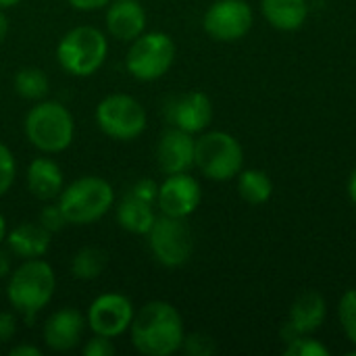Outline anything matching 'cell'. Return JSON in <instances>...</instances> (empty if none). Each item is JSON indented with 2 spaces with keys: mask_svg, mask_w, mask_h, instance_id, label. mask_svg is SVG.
Here are the masks:
<instances>
[{
  "mask_svg": "<svg viewBox=\"0 0 356 356\" xmlns=\"http://www.w3.org/2000/svg\"><path fill=\"white\" fill-rule=\"evenodd\" d=\"M134 305L127 296L119 292H106L92 300L86 321L90 330L104 338H119L125 332H129V325L134 321Z\"/></svg>",
  "mask_w": 356,
  "mask_h": 356,
  "instance_id": "11",
  "label": "cell"
},
{
  "mask_svg": "<svg viewBox=\"0 0 356 356\" xmlns=\"http://www.w3.org/2000/svg\"><path fill=\"white\" fill-rule=\"evenodd\" d=\"M194 152H196L194 136L171 125L167 131H163L156 144L159 169L167 175L188 173L194 167Z\"/></svg>",
  "mask_w": 356,
  "mask_h": 356,
  "instance_id": "15",
  "label": "cell"
},
{
  "mask_svg": "<svg viewBox=\"0 0 356 356\" xmlns=\"http://www.w3.org/2000/svg\"><path fill=\"white\" fill-rule=\"evenodd\" d=\"M286 356H330V348L325 344H321L319 340L311 338V334H302L296 336L292 340L286 342L284 348Z\"/></svg>",
  "mask_w": 356,
  "mask_h": 356,
  "instance_id": "25",
  "label": "cell"
},
{
  "mask_svg": "<svg viewBox=\"0 0 356 356\" xmlns=\"http://www.w3.org/2000/svg\"><path fill=\"white\" fill-rule=\"evenodd\" d=\"M146 236L152 257L163 267L177 269L190 261L194 250V236L186 219L161 215Z\"/></svg>",
  "mask_w": 356,
  "mask_h": 356,
  "instance_id": "9",
  "label": "cell"
},
{
  "mask_svg": "<svg viewBox=\"0 0 356 356\" xmlns=\"http://www.w3.org/2000/svg\"><path fill=\"white\" fill-rule=\"evenodd\" d=\"M17 334V317L8 311H0V344H6Z\"/></svg>",
  "mask_w": 356,
  "mask_h": 356,
  "instance_id": "32",
  "label": "cell"
},
{
  "mask_svg": "<svg viewBox=\"0 0 356 356\" xmlns=\"http://www.w3.org/2000/svg\"><path fill=\"white\" fill-rule=\"evenodd\" d=\"M167 119L173 127H179L192 136L202 134L213 121V102L200 90L186 92L167 104Z\"/></svg>",
  "mask_w": 356,
  "mask_h": 356,
  "instance_id": "13",
  "label": "cell"
},
{
  "mask_svg": "<svg viewBox=\"0 0 356 356\" xmlns=\"http://www.w3.org/2000/svg\"><path fill=\"white\" fill-rule=\"evenodd\" d=\"M181 350L190 356H211L217 350V346H215V340L209 334L196 332V334H190V336L184 338Z\"/></svg>",
  "mask_w": 356,
  "mask_h": 356,
  "instance_id": "28",
  "label": "cell"
},
{
  "mask_svg": "<svg viewBox=\"0 0 356 356\" xmlns=\"http://www.w3.org/2000/svg\"><path fill=\"white\" fill-rule=\"evenodd\" d=\"M21 0H0V8H10V6H17Z\"/></svg>",
  "mask_w": 356,
  "mask_h": 356,
  "instance_id": "39",
  "label": "cell"
},
{
  "mask_svg": "<svg viewBox=\"0 0 356 356\" xmlns=\"http://www.w3.org/2000/svg\"><path fill=\"white\" fill-rule=\"evenodd\" d=\"M129 336L140 355L171 356L181 350L186 338L184 319L171 302L150 300L136 311Z\"/></svg>",
  "mask_w": 356,
  "mask_h": 356,
  "instance_id": "1",
  "label": "cell"
},
{
  "mask_svg": "<svg viewBox=\"0 0 356 356\" xmlns=\"http://www.w3.org/2000/svg\"><path fill=\"white\" fill-rule=\"evenodd\" d=\"M154 221H156V213L152 204L136 198L134 194H127L117 207V223L129 234L146 236L154 225Z\"/></svg>",
  "mask_w": 356,
  "mask_h": 356,
  "instance_id": "21",
  "label": "cell"
},
{
  "mask_svg": "<svg viewBox=\"0 0 356 356\" xmlns=\"http://www.w3.org/2000/svg\"><path fill=\"white\" fill-rule=\"evenodd\" d=\"M6 219H4V215L0 213V244L4 242V238H6Z\"/></svg>",
  "mask_w": 356,
  "mask_h": 356,
  "instance_id": "38",
  "label": "cell"
},
{
  "mask_svg": "<svg viewBox=\"0 0 356 356\" xmlns=\"http://www.w3.org/2000/svg\"><path fill=\"white\" fill-rule=\"evenodd\" d=\"M338 319L346 338L356 346V288L348 290L338 305Z\"/></svg>",
  "mask_w": 356,
  "mask_h": 356,
  "instance_id": "26",
  "label": "cell"
},
{
  "mask_svg": "<svg viewBox=\"0 0 356 356\" xmlns=\"http://www.w3.org/2000/svg\"><path fill=\"white\" fill-rule=\"evenodd\" d=\"M40 223H42L50 234H56V232H60L65 225H69L67 219H65V215L60 213L58 204H48V207H44L42 213H40Z\"/></svg>",
  "mask_w": 356,
  "mask_h": 356,
  "instance_id": "29",
  "label": "cell"
},
{
  "mask_svg": "<svg viewBox=\"0 0 356 356\" xmlns=\"http://www.w3.org/2000/svg\"><path fill=\"white\" fill-rule=\"evenodd\" d=\"M10 356H42V348H38L33 344H19V346L10 348Z\"/></svg>",
  "mask_w": 356,
  "mask_h": 356,
  "instance_id": "35",
  "label": "cell"
},
{
  "mask_svg": "<svg viewBox=\"0 0 356 356\" xmlns=\"http://www.w3.org/2000/svg\"><path fill=\"white\" fill-rule=\"evenodd\" d=\"M327 315V302L319 292L307 290L302 292L290 307V315L288 321L282 330V338L284 342L302 336V334H315Z\"/></svg>",
  "mask_w": 356,
  "mask_h": 356,
  "instance_id": "16",
  "label": "cell"
},
{
  "mask_svg": "<svg viewBox=\"0 0 356 356\" xmlns=\"http://www.w3.org/2000/svg\"><path fill=\"white\" fill-rule=\"evenodd\" d=\"M6 248L13 252V257L21 259V261H29V259H42L52 242V234L38 221H23L19 223L15 229L6 232Z\"/></svg>",
  "mask_w": 356,
  "mask_h": 356,
  "instance_id": "18",
  "label": "cell"
},
{
  "mask_svg": "<svg viewBox=\"0 0 356 356\" xmlns=\"http://www.w3.org/2000/svg\"><path fill=\"white\" fill-rule=\"evenodd\" d=\"M86 317L77 309L63 307L46 319L42 330L44 344L54 353H69L79 346L86 332Z\"/></svg>",
  "mask_w": 356,
  "mask_h": 356,
  "instance_id": "14",
  "label": "cell"
},
{
  "mask_svg": "<svg viewBox=\"0 0 356 356\" xmlns=\"http://www.w3.org/2000/svg\"><path fill=\"white\" fill-rule=\"evenodd\" d=\"M348 196H350V200L356 204V167L355 171L350 173V177H348Z\"/></svg>",
  "mask_w": 356,
  "mask_h": 356,
  "instance_id": "37",
  "label": "cell"
},
{
  "mask_svg": "<svg viewBox=\"0 0 356 356\" xmlns=\"http://www.w3.org/2000/svg\"><path fill=\"white\" fill-rule=\"evenodd\" d=\"M54 288L56 275L50 263L44 259H29L10 271L6 298L19 315L31 319L52 300Z\"/></svg>",
  "mask_w": 356,
  "mask_h": 356,
  "instance_id": "2",
  "label": "cell"
},
{
  "mask_svg": "<svg viewBox=\"0 0 356 356\" xmlns=\"http://www.w3.org/2000/svg\"><path fill=\"white\" fill-rule=\"evenodd\" d=\"M115 344L111 338H104V336H98L94 334L92 340H88L81 348V353L86 356H113L115 355Z\"/></svg>",
  "mask_w": 356,
  "mask_h": 356,
  "instance_id": "30",
  "label": "cell"
},
{
  "mask_svg": "<svg viewBox=\"0 0 356 356\" xmlns=\"http://www.w3.org/2000/svg\"><path fill=\"white\" fill-rule=\"evenodd\" d=\"M261 13L267 23L280 31H296L309 17L307 0H261Z\"/></svg>",
  "mask_w": 356,
  "mask_h": 356,
  "instance_id": "20",
  "label": "cell"
},
{
  "mask_svg": "<svg viewBox=\"0 0 356 356\" xmlns=\"http://www.w3.org/2000/svg\"><path fill=\"white\" fill-rule=\"evenodd\" d=\"M106 54V35L92 25H77L69 29L56 46V60L60 69L75 77L94 75L104 65Z\"/></svg>",
  "mask_w": 356,
  "mask_h": 356,
  "instance_id": "5",
  "label": "cell"
},
{
  "mask_svg": "<svg viewBox=\"0 0 356 356\" xmlns=\"http://www.w3.org/2000/svg\"><path fill=\"white\" fill-rule=\"evenodd\" d=\"M13 271V252L8 248H2L0 244V280L8 277Z\"/></svg>",
  "mask_w": 356,
  "mask_h": 356,
  "instance_id": "34",
  "label": "cell"
},
{
  "mask_svg": "<svg viewBox=\"0 0 356 356\" xmlns=\"http://www.w3.org/2000/svg\"><path fill=\"white\" fill-rule=\"evenodd\" d=\"M236 179H238V194L248 204L254 207L265 204L273 194V181L261 169H242L236 175Z\"/></svg>",
  "mask_w": 356,
  "mask_h": 356,
  "instance_id": "22",
  "label": "cell"
},
{
  "mask_svg": "<svg viewBox=\"0 0 356 356\" xmlns=\"http://www.w3.org/2000/svg\"><path fill=\"white\" fill-rule=\"evenodd\" d=\"M56 204L69 225H90L113 209L115 190L98 175H83L63 188Z\"/></svg>",
  "mask_w": 356,
  "mask_h": 356,
  "instance_id": "4",
  "label": "cell"
},
{
  "mask_svg": "<svg viewBox=\"0 0 356 356\" xmlns=\"http://www.w3.org/2000/svg\"><path fill=\"white\" fill-rule=\"evenodd\" d=\"M15 92L31 102H40L48 96L50 90V79L48 75L38 69V67H23L15 75Z\"/></svg>",
  "mask_w": 356,
  "mask_h": 356,
  "instance_id": "24",
  "label": "cell"
},
{
  "mask_svg": "<svg viewBox=\"0 0 356 356\" xmlns=\"http://www.w3.org/2000/svg\"><path fill=\"white\" fill-rule=\"evenodd\" d=\"M175 60V42L163 31H144L138 35L125 56L127 73L138 81L161 79Z\"/></svg>",
  "mask_w": 356,
  "mask_h": 356,
  "instance_id": "7",
  "label": "cell"
},
{
  "mask_svg": "<svg viewBox=\"0 0 356 356\" xmlns=\"http://www.w3.org/2000/svg\"><path fill=\"white\" fill-rule=\"evenodd\" d=\"M17 175V163L6 144L0 142V198L13 188Z\"/></svg>",
  "mask_w": 356,
  "mask_h": 356,
  "instance_id": "27",
  "label": "cell"
},
{
  "mask_svg": "<svg viewBox=\"0 0 356 356\" xmlns=\"http://www.w3.org/2000/svg\"><path fill=\"white\" fill-rule=\"evenodd\" d=\"M104 23L113 38L121 42H134L146 29V10L140 0H111Z\"/></svg>",
  "mask_w": 356,
  "mask_h": 356,
  "instance_id": "17",
  "label": "cell"
},
{
  "mask_svg": "<svg viewBox=\"0 0 356 356\" xmlns=\"http://www.w3.org/2000/svg\"><path fill=\"white\" fill-rule=\"evenodd\" d=\"M194 167L213 181H229L244 169L242 144L227 131H207L196 140Z\"/></svg>",
  "mask_w": 356,
  "mask_h": 356,
  "instance_id": "6",
  "label": "cell"
},
{
  "mask_svg": "<svg viewBox=\"0 0 356 356\" xmlns=\"http://www.w3.org/2000/svg\"><path fill=\"white\" fill-rule=\"evenodd\" d=\"M6 33H8V19L4 15V8H0V42L6 38Z\"/></svg>",
  "mask_w": 356,
  "mask_h": 356,
  "instance_id": "36",
  "label": "cell"
},
{
  "mask_svg": "<svg viewBox=\"0 0 356 356\" xmlns=\"http://www.w3.org/2000/svg\"><path fill=\"white\" fill-rule=\"evenodd\" d=\"M25 138L44 154L67 150L75 138V121L71 111L56 100H40L25 115Z\"/></svg>",
  "mask_w": 356,
  "mask_h": 356,
  "instance_id": "3",
  "label": "cell"
},
{
  "mask_svg": "<svg viewBox=\"0 0 356 356\" xmlns=\"http://www.w3.org/2000/svg\"><path fill=\"white\" fill-rule=\"evenodd\" d=\"M27 190L33 198L50 202L58 198V194L65 188V175L63 169L48 156H38L27 167Z\"/></svg>",
  "mask_w": 356,
  "mask_h": 356,
  "instance_id": "19",
  "label": "cell"
},
{
  "mask_svg": "<svg viewBox=\"0 0 356 356\" xmlns=\"http://www.w3.org/2000/svg\"><path fill=\"white\" fill-rule=\"evenodd\" d=\"M96 123L104 136L119 142H131L144 134L148 115L138 98L129 94H111L98 102Z\"/></svg>",
  "mask_w": 356,
  "mask_h": 356,
  "instance_id": "8",
  "label": "cell"
},
{
  "mask_svg": "<svg viewBox=\"0 0 356 356\" xmlns=\"http://www.w3.org/2000/svg\"><path fill=\"white\" fill-rule=\"evenodd\" d=\"M252 21L254 13L246 0H217L207 8L202 27L217 42H236L250 31Z\"/></svg>",
  "mask_w": 356,
  "mask_h": 356,
  "instance_id": "10",
  "label": "cell"
},
{
  "mask_svg": "<svg viewBox=\"0 0 356 356\" xmlns=\"http://www.w3.org/2000/svg\"><path fill=\"white\" fill-rule=\"evenodd\" d=\"M67 2H69V6H73L75 10H86V13H90V10H98V8L108 6L111 0H67Z\"/></svg>",
  "mask_w": 356,
  "mask_h": 356,
  "instance_id": "33",
  "label": "cell"
},
{
  "mask_svg": "<svg viewBox=\"0 0 356 356\" xmlns=\"http://www.w3.org/2000/svg\"><path fill=\"white\" fill-rule=\"evenodd\" d=\"M202 200V188L190 173H173L159 186L156 204L161 215L188 219Z\"/></svg>",
  "mask_w": 356,
  "mask_h": 356,
  "instance_id": "12",
  "label": "cell"
},
{
  "mask_svg": "<svg viewBox=\"0 0 356 356\" xmlns=\"http://www.w3.org/2000/svg\"><path fill=\"white\" fill-rule=\"evenodd\" d=\"M108 265V257L102 248L96 246H86L79 248L73 259H71V275L81 282H92L104 273Z\"/></svg>",
  "mask_w": 356,
  "mask_h": 356,
  "instance_id": "23",
  "label": "cell"
},
{
  "mask_svg": "<svg viewBox=\"0 0 356 356\" xmlns=\"http://www.w3.org/2000/svg\"><path fill=\"white\" fill-rule=\"evenodd\" d=\"M140 2H142V0H140Z\"/></svg>",
  "mask_w": 356,
  "mask_h": 356,
  "instance_id": "40",
  "label": "cell"
},
{
  "mask_svg": "<svg viewBox=\"0 0 356 356\" xmlns=\"http://www.w3.org/2000/svg\"><path fill=\"white\" fill-rule=\"evenodd\" d=\"M129 194H134L136 198H140L144 202L154 204L156 202V196H159V184L154 179H140V181L134 184V188H131Z\"/></svg>",
  "mask_w": 356,
  "mask_h": 356,
  "instance_id": "31",
  "label": "cell"
}]
</instances>
